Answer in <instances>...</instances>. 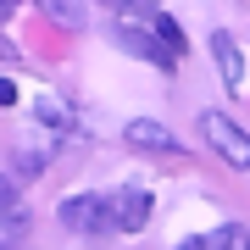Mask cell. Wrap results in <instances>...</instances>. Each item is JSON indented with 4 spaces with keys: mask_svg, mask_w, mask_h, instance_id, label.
<instances>
[{
    "mask_svg": "<svg viewBox=\"0 0 250 250\" xmlns=\"http://www.w3.org/2000/svg\"><path fill=\"white\" fill-rule=\"evenodd\" d=\"M200 134H206V145H211L217 156L228 161V167H239V172H250V134L233 117H223V111H206L200 117Z\"/></svg>",
    "mask_w": 250,
    "mask_h": 250,
    "instance_id": "1",
    "label": "cell"
},
{
    "mask_svg": "<svg viewBox=\"0 0 250 250\" xmlns=\"http://www.w3.org/2000/svg\"><path fill=\"white\" fill-rule=\"evenodd\" d=\"M56 217H62V228H67V233H83V239L111 228V206H106V195H67Z\"/></svg>",
    "mask_w": 250,
    "mask_h": 250,
    "instance_id": "2",
    "label": "cell"
},
{
    "mask_svg": "<svg viewBox=\"0 0 250 250\" xmlns=\"http://www.w3.org/2000/svg\"><path fill=\"white\" fill-rule=\"evenodd\" d=\"M106 206H111V228H117V233H145V228H150V211H156L150 189H134V184L117 189Z\"/></svg>",
    "mask_w": 250,
    "mask_h": 250,
    "instance_id": "3",
    "label": "cell"
},
{
    "mask_svg": "<svg viewBox=\"0 0 250 250\" xmlns=\"http://www.w3.org/2000/svg\"><path fill=\"white\" fill-rule=\"evenodd\" d=\"M123 145L128 150H145V156H178V134L167 123H156V117H134L123 128Z\"/></svg>",
    "mask_w": 250,
    "mask_h": 250,
    "instance_id": "4",
    "label": "cell"
},
{
    "mask_svg": "<svg viewBox=\"0 0 250 250\" xmlns=\"http://www.w3.org/2000/svg\"><path fill=\"white\" fill-rule=\"evenodd\" d=\"M178 250H250V228H245V223H223V228L189 233Z\"/></svg>",
    "mask_w": 250,
    "mask_h": 250,
    "instance_id": "5",
    "label": "cell"
},
{
    "mask_svg": "<svg viewBox=\"0 0 250 250\" xmlns=\"http://www.w3.org/2000/svg\"><path fill=\"white\" fill-rule=\"evenodd\" d=\"M211 56H217V67H223L228 89H233V95H250V83H245V56H239V45H233V34L217 28V34H211Z\"/></svg>",
    "mask_w": 250,
    "mask_h": 250,
    "instance_id": "6",
    "label": "cell"
},
{
    "mask_svg": "<svg viewBox=\"0 0 250 250\" xmlns=\"http://www.w3.org/2000/svg\"><path fill=\"white\" fill-rule=\"evenodd\" d=\"M117 39H123V45L134 50V56L156 62V67H172V62H178V56H172L167 45H161V39H150V34H145V28H134V22H117Z\"/></svg>",
    "mask_w": 250,
    "mask_h": 250,
    "instance_id": "7",
    "label": "cell"
},
{
    "mask_svg": "<svg viewBox=\"0 0 250 250\" xmlns=\"http://www.w3.org/2000/svg\"><path fill=\"white\" fill-rule=\"evenodd\" d=\"M39 11H45V17H56L62 28H83L89 22V6H83V0H34Z\"/></svg>",
    "mask_w": 250,
    "mask_h": 250,
    "instance_id": "8",
    "label": "cell"
},
{
    "mask_svg": "<svg viewBox=\"0 0 250 250\" xmlns=\"http://www.w3.org/2000/svg\"><path fill=\"white\" fill-rule=\"evenodd\" d=\"M0 223L6 228H22L28 223V206H22V195H17V184L0 172Z\"/></svg>",
    "mask_w": 250,
    "mask_h": 250,
    "instance_id": "9",
    "label": "cell"
},
{
    "mask_svg": "<svg viewBox=\"0 0 250 250\" xmlns=\"http://www.w3.org/2000/svg\"><path fill=\"white\" fill-rule=\"evenodd\" d=\"M34 117H39V128H45V123H50V128H72V117L62 111V100H50V95L34 100Z\"/></svg>",
    "mask_w": 250,
    "mask_h": 250,
    "instance_id": "10",
    "label": "cell"
},
{
    "mask_svg": "<svg viewBox=\"0 0 250 250\" xmlns=\"http://www.w3.org/2000/svg\"><path fill=\"white\" fill-rule=\"evenodd\" d=\"M150 28H156V39H161L172 56H184V28L172 22V17H161V11H156V22H150Z\"/></svg>",
    "mask_w": 250,
    "mask_h": 250,
    "instance_id": "11",
    "label": "cell"
},
{
    "mask_svg": "<svg viewBox=\"0 0 250 250\" xmlns=\"http://www.w3.org/2000/svg\"><path fill=\"white\" fill-rule=\"evenodd\" d=\"M17 156H22V161H17V172H28V178H34V172H45V156H50V145H45V150H34V145H22Z\"/></svg>",
    "mask_w": 250,
    "mask_h": 250,
    "instance_id": "12",
    "label": "cell"
},
{
    "mask_svg": "<svg viewBox=\"0 0 250 250\" xmlns=\"http://www.w3.org/2000/svg\"><path fill=\"white\" fill-rule=\"evenodd\" d=\"M11 100H17V83H11V78H0V106H11Z\"/></svg>",
    "mask_w": 250,
    "mask_h": 250,
    "instance_id": "13",
    "label": "cell"
},
{
    "mask_svg": "<svg viewBox=\"0 0 250 250\" xmlns=\"http://www.w3.org/2000/svg\"><path fill=\"white\" fill-rule=\"evenodd\" d=\"M0 62H17V45H11L6 34H0Z\"/></svg>",
    "mask_w": 250,
    "mask_h": 250,
    "instance_id": "14",
    "label": "cell"
},
{
    "mask_svg": "<svg viewBox=\"0 0 250 250\" xmlns=\"http://www.w3.org/2000/svg\"><path fill=\"white\" fill-rule=\"evenodd\" d=\"M11 11H17V0H0V17H11Z\"/></svg>",
    "mask_w": 250,
    "mask_h": 250,
    "instance_id": "15",
    "label": "cell"
},
{
    "mask_svg": "<svg viewBox=\"0 0 250 250\" xmlns=\"http://www.w3.org/2000/svg\"><path fill=\"white\" fill-rule=\"evenodd\" d=\"M0 250H17V245H11V239H0Z\"/></svg>",
    "mask_w": 250,
    "mask_h": 250,
    "instance_id": "16",
    "label": "cell"
}]
</instances>
